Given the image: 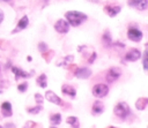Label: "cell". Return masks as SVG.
<instances>
[{
  "label": "cell",
  "mask_w": 148,
  "mask_h": 128,
  "mask_svg": "<svg viewBox=\"0 0 148 128\" xmlns=\"http://www.w3.org/2000/svg\"><path fill=\"white\" fill-rule=\"evenodd\" d=\"M65 17H66V21L68 22L69 25L72 27H79L81 25L83 22L87 21L88 16L81 12H77V10H69V12H66L65 13Z\"/></svg>",
  "instance_id": "cell-1"
},
{
  "label": "cell",
  "mask_w": 148,
  "mask_h": 128,
  "mask_svg": "<svg viewBox=\"0 0 148 128\" xmlns=\"http://www.w3.org/2000/svg\"><path fill=\"white\" fill-rule=\"evenodd\" d=\"M113 112H114V114H116L118 118H120V119H126V118L128 116V114L131 113V108H130V106L127 105V103L120 101V103H118V104L114 106Z\"/></svg>",
  "instance_id": "cell-2"
},
{
  "label": "cell",
  "mask_w": 148,
  "mask_h": 128,
  "mask_svg": "<svg viewBox=\"0 0 148 128\" xmlns=\"http://www.w3.org/2000/svg\"><path fill=\"white\" fill-rule=\"evenodd\" d=\"M108 92H109V86L103 83H98L92 88V95L96 98H103L108 95Z\"/></svg>",
  "instance_id": "cell-3"
},
{
  "label": "cell",
  "mask_w": 148,
  "mask_h": 128,
  "mask_svg": "<svg viewBox=\"0 0 148 128\" xmlns=\"http://www.w3.org/2000/svg\"><path fill=\"white\" fill-rule=\"evenodd\" d=\"M127 37H128V39H131L132 42L138 43V42H140V40L142 39L143 33H142L141 30H139V29H136V28H130V29L127 30Z\"/></svg>",
  "instance_id": "cell-4"
},
{
  "label": "cell",
  "mask_w": 148,
  "mask_h": 128,
  "mask_svg": "<svg viewBox=\"0 0 148 128\" xmlns=\"http://www.w3.org/2000/svg\"><path fill=\"white\" fill-rule=\"evenodd\" d=\"M69 24H68V22L66 21V20H64V18H59L56 23H54V29H56V31L57 32H59V33H67L68 32V30H69Z\"/></svg>",
  "instance_id": "cell-5"
},
{
  "label": "cell",
  "mask_w": 148,
  "mask_h": 128,
  "mask_svg": "<svg viewBox=\"0 0 148 128\" xmlns=\"http://www.w3.org/2000/svg\"><path fill=\"white\" fill-rule=\"evenodd\" d=\"M120 75H121V70H120L119 68H117V67H112V68H110V69L108 70L106 81H108L109 83H113V82H116V81L120 77Z\"/></svg>",
  "instance_id": "cell-6"
},
{
  "label": "cell",
  "mask_w": 148,
  "mask_h": 128,
  "mask_svg": "<svg viewBox=\"0 0 148 128\" xmlns=\"http://www.w3.org/2000/svg\"><path fill=\"white\" fill-rule=\"evenodd\" d=\"M140 58H141V52L139 50H136V48H130V51L125 55V59L127 61H131V62L138 61Z\"/></svg>",
  "instance_id": "cell-7"
},
{
  "label": "cell",
  "mask_w": 148,
  "mask_h": 128,
  "mask_svg": "<svg viewBox=\"0 0 148 128\" xmlns=\"http://www.w3.org/2000/svg\"><path fill=\"white\" fill-rule=\"evenodd\" d=\"M74 74H75V76H76L77 78L86 80V78L90 77L91 70H90L89 68H87V67H81V68H76V70H75Z\"/></svg>",
  "instance_id": "cell-8"
},
{
  "label": "cell",
  "mask_w": 148,
  "mask_h": 128,
  "mask_svg": "<svg viewBox=\"0 0 148 128\" xmlns=\"http://www.w3.org/2000/svg\"><path fill=\"white\" fill-rule=\"evenodd\" d=\"M45 98H46V100L47 101H50V103H52V104H56V105H61L62 103V100L60 99V97H58L53 91H51V90H47L46 92H45Z\"/></svg>",
  "instance_id": "cell-9"
},
{
  "label": "cell",
  "mask_w": 148,
  "mask_h": 128,
  "mask_svg": "<svg viewBox=\"0 0 148 128\" xmlns=\"http://www.w3.org/2000/svg\"><path fill=\"white\" fill-rule=\"evenodd\" d=\"M128 5L136 9L145 10V9H147L148 0H128Z\"/></svg>",
  "instance_id": "cell-10"
},
{
  "label": "cell",
  "mask_w": 148,
  "mask_h": 128,
  "mask_svg": "<svg viewBox=\"0 0 148 128\" xmlns=\"http://www.w3.org/2000/svg\"><path fill=\"white\" fill-rule=\"evenodd\" d=\"M28 24H29V17H28L27 15H24V16L18 21V23L16 24V28L13 30V33H16V32H18V31L24 30V29L28 27Z\"/></svg>",
  "instance_id": "cell-11"
},
{
  "label": "cell",
  "mask_w": 148,
  "mask_h": 128,
  "mask_svg": "<svg viewBox=\"0 0 148 128\" xmlns=\"http://www.w3.org/2000/svg\"><path fill=\"white\" fill-rule=\"evenodd\" d=\"M121 8L119 6H112V5H108L104 6V12L110 16V17H114L118 13H120Z\"/></svg>",
  "instance_id": "cell-12"
},
{
  "label": "cell",
  "mask_w": 148,
  "mask_h": 128,
  "mask_svg": "<svg viewBox=\"0 0 148 128\" xmlns=\"http://www.w3.org/2000/svg\"><path fill=\"white\" fill-rule=\"evenodd\" d=\"M61 91H62L64 95H67V96H69L72 98H74L76 96V90L71 84H64L61 86Z\"/></svg>",
  "instance_id": "cell-13"
},
{
  "label": "cell",
  "mask_w": 148,
  "mask_h": 128,
  "mask_svg": "<svg viewBox=\"0 0 148 128\" xmlns=\"http://www.w3.org/2000/svg\"><path fill=\"white\" fill-rule=\"evenodd\" d=\"M91 112H92V114H95V115H98V114L103 113V112H104V104H103L102 101H99V100H96V101L92 104Z\"/></svg>",
  "instance_id": "cell-14"
},
{
  "label": "cell",
  "mask_w": 148,
  "mask_h": 128,
  "mask_svg": "<svg viewBox=\"0 0 148 128\" xmlns=\"http://www.w3.org/2000/svg\"><path fill=\"white\" fill-rule=\"evenodd\" d=\"M1 113L3 116H12L13 111H12V105L9 101H5L1 104Z\"/></svg>",
  "instance_id": "cell-15"
},
{
  "label": "cell",
  "mask_w": 148,
  "mask_h": 128,
  "mask_svg": "<svg viewBox=\"0 0 148 128\" xmlns=\"http://www.w3.org/2000/svg\"><path fill=\"white\" fill-rule=\"evenodd\" d=\"M12 71L13 74L15 75V80H18V78H25V77H29L30 74H28L27 71L22 70L21 68H17V67H12Z\"/></svg>",
  "instance_id": "cell-16"
},
{
  "label": "cell",
  "mask_w": 148,
  "mask_h": 128,
  "mask_svg": "<svg viewBox=\"0 0 148 128\" xmlns=\"http://www.w3.org/2000/svg\"><path fill=\"white\" fill-rule=\"evenodd\" d=\"M147 104H148V99L146 97H142V98H139L135 103V107L139 110V111H143L146 110L147 107Z\"/></svg>",
  "instance_id": "cell-17"
},
{
  "label": "cell",
  "mask_w": 148,
  "mask_h": 128,
  "mask_svg": "<svg viewBox=\"0 0 148 128\" xmlns=\"http://www.w3.org/2000/svg\"><path fill=\"white\" fill-rule=\"evenodd\" d=\"M66 122L72 127V128H80V122L76 116H68L66 119Z\"/></svg>",
  "instance_id": "cell-18"
},
{
  "label": "cell",
  "mask_w": 148,
  "mask_h": 128,
  "mask_svg": "<svg viewBox=\"0 0 148 128\" xmlns=\"http://www.w3.org/2000/svg\"><path fill=\"white\" fill-rule=\"evenodd\" d=\"M37 84H38L40 88H43V89L46 88V85H47V77H46L45 74H40V75L37 77Z\"/></svg>",
  "instance_id": "cell-19"
},
{
  "label": "cell",
  "mask_w": 148,
  "mask_h": 128,
  "mask_svg": "<svg viewBox=\"0 0 148 128\" xmlns=\"http://www.w3.org/2000/svg\"><path fill=\"white\" fill-rule=\"evenodd\" d=\"M50 121L53 126H58L61 122V114L60 113H54L50 116Z\"/></svg>",
  "instance_id": "cell-20"
},
{
  "label": "cell",
  "mask_w": 148,
  "mask_h": 128,
  "mask_svg": "<svg viewBox=\"0 0 148 128\" xmlns=\"http://www.w3.org/2000/svg\"><path fill=\"white\" fill-rule=\"evenodd\" d=\"M102 39H103V43H104L106 46H110V45L112 44V39H111V33H110V31L106 30V31L103 33Z\"/></svg>",
  "instance_id": "cell-21"
},
{
  "label": "cell",
  "mask_w": 148,
  "mask_h": 128,
  "mask_svg": "<svg viewBox=\"0 0 148 128\" xmlns=\"http://www.w3.org/2000/svg\"><path fill=\"white\" fill-rule=\"evenodd\" d=\"M42 106L40 105H38V106H35V107H29L28 108V113H30V114H38L40 111H42Z\"/></svg>",
  "instance_id": "cell-22"
},
{
  "label": "cell",
  "mask_w": 148,
  "mask_h": 128,
  "mask_svg": "<svg viewBox=\"0 0 148 128\" xmlns=\"http://www.w3.org/2000/svg\"><path fill=\"white\" fill-rule=\"evenodd\" d=\"M27 89H28V83H27V82L20 83V84L17 85V90H18L20 92H25Z\"/></svg>",
  "instance_id": "cell-23"
},
{
  "label": "cell",
  "mask_w": 148,
  "mask_h": 128,
  "mask_svg": "<svg viewBox=\"0 0 148 128\" xmlns=\"http://www.w3.org/2000/svg\"><path fill=\"white\" fill-rule=\"evenodd\" d=\"M38 50H39V52L45 53V52L47 51V45H46L44 42H40V43L38 44Z\"/></svg>",
  "instance_id": "cell-24"
},
{
  "label": "cell",
  "mask_w": 148,
  "mask_h": 128,
  "mask_svg": "<svg viewBox=\"0 0 148 128\" xmlns=\"http://www.w3.org/2000/svg\"><path fill=\"white\" fill-rule=\"evenodd\" d=\"M39 126L38 125H36L35 122H32V121H28L25 125H24V127L23 128H38Z\"/></svg>",
  "instance_id": "cell-25"
},
{
  "label": "cell",
  "mask_w": 148,
  "mask_h": 128,
  "mask_svg": "<svg viewBox=\"0 0 148 128\" xmlns=\"http://www.w3.org/2000/svg\"><path fill=\"white\" fill-rule=\"evenodd\" d=\"M35 99H36V101L40 105V104H43V101H44V97L42 96V95H39V93H35Z\"/></svg>",
  "instance_id": "cell-26"
},
{
  "label": "cell",
  "mask_w": 148,
  "mask_h": 128,
  "mask_svg": "<svg viewBox=\"0 0 148 128\" xmlns=\"http://www.w3.org/2000/svg\"><path fill=\"white\" fill-rule=\"evenodd\" d=\"M141 57L143 58V69L147 70V68H148V66H147V51H145Z\"/></svg>",
  "instance_id": "cell-27"
},
{
  "label": "cell",
  "mask_w": 148,
  "mask_h": 128,
  "mask_svg": "<svg viewBox=\"0 0 148 128\" xmlns=\"http://www.w3.org/2000/svg\"><path fill=\"white\" fill-rule=\"evenodd\" d=\"M7 86H8V84L6 81H0V93H2Z\"/></svg>",
  "instance_id": "cell-28"
},
{
  "label": "cell",
  "mask_w": 148,
  "mask_h": 128,
  "mask_svg": "<svg viewBox=\"0 0 148 128\" xmlns=\"http://www.w3.org/2000/svg\"><path fill=\"white\" fill-rule=\"evenodd\" d=\"M95 59H96V53L92 52V53L90 54V58L88 59V62H89V63H92V62L95 61Z\"/></svg>",
  "instance_id": "cell-29"
},
{
  "label": "cell",
  "mask_w": 148,
  "mask_h": 128,
  "mask_svg": "<svg viewBox=\"0 0 148 128\" xmlns=\"http://www.w3.org/2000/svg\"><path fill=\"white\" fill-rule=\"evenodd\" d=\"M3 17H5V14H3V12L0 9V23L3 21Z\"/></svg>",
  "instance_id": "cell-30"
},
{
  "label": "cell",
  "mask_w": 148,
  "mask_h": 128,
  "mask_svg": "<svg viewBox=\"0 0 148 128\" xmlns=\"http://www.w3.org/2000/svg\"><path fill=\"white\" fill-rule=\"evenodd\" d=\"M50 128H57V126H52V127H50Z\"/></svg>",
  "instance_id": "cell-31"
},
{
  "label": "cell",
  "mask_w": 148,
  "mask_h": 128,
  "mask_svg": "<svg viewBox=\"0 0 148 128\" xmlns=\"http://www.w3.org/2000/svg\"><path fill=\"white\" fill-rule=\"evenodd\" d=\"M2 1H6V2H8V1H10V0H2Z\"/></svg>",
  "instance_id": "cell-32"
},
{
  "label": "cell",
  "mask_w": 148,
  "mask_h": 128,
  "mask_svg": "<svg viewBox=\"0 0 148 128\" xmlns=\"http://www.w3.org/2000/svg\"><path fill=\"white\" fill-rule=\"evenodd\" d=\"M109 128H116V127H109Z\"/></svg>",
  "instance_id": "cell-33"
},
{
  "label": "cell",
  "mask_w": 148,
  "mask_h": 128,
  "mask_svg": "<svg viewBox=\"0 0 148 128\" xmlns=\"http://www.w3.org/2000/svg\"><path fill=\"white\" fill-rule=\"evenodd\" d=\"M0 128H3V127H2V126H0Z\"/></svg>",
  "instance_id": "cell-34"
}]
</instances>
